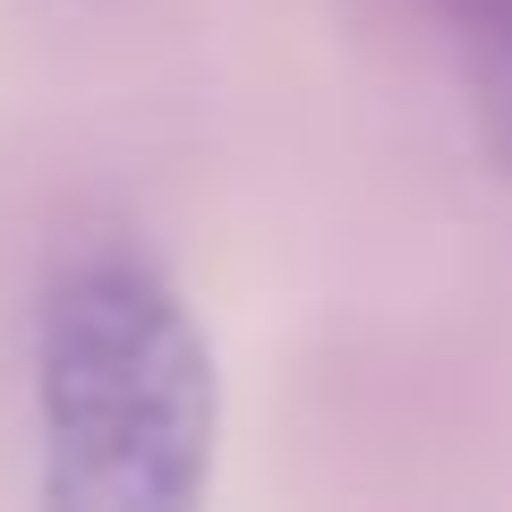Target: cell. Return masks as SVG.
I'll list each match as a JSON object with an SVG mask.
<instances>
[{
  "mask_svg": "<svg viewBox=\"0 0 512 512\" xmlns=\"http://www.w3.org/2000/svg\"><path fill=\"white\" fill-rule=\"evenodd\" d=\"M35 495L77 512H171L214 470V350L180 282L137 239H77L43 265L26 308Z\"/></svg>",
  "mask_w": 512,
  "mask_h": 512,
  "instance_id": "obj_1",
  "label": "cell"
},
{
  "mask_svg": "<svg viewBox=\"0 0 512 512\" xmlns=\"http://www.w3.org/2000/svg\"><path fill=\"white\" fill-rule=\"evenodd\" d=\"M427 18L444 26V43L461 60L478 146L495 154V171H512V0H427Z\"/></svg>",
  "mask_w": 512,
  "mask_h": 512,
  "instance_id": "obj_2",
  "label": "cell"
}]
</instances>
